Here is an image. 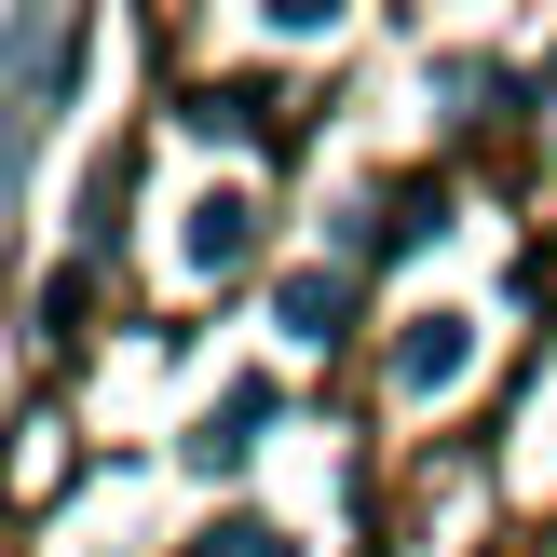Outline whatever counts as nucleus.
Segmentation results:
<instances>
[{"label":"nucleus","mask_w":557,"mask_h":557,"mask_svg":"<svg viewBox=\"0 0 557 557\" xmlns=\"http://www.w3.org/2000/svg\"><path fill=\"white\" fill-rule=\"evenodd\" d=\"M245 259H259V205H245V190L190 205V272H245Z\"/></svg>","instance_id":"obj_2"},{"label":"nucleus","mask_w":557,"mask_h":557,"mask_svg":"<svg viewBox=\"0 0 557 557\" xmlns=\"http://www.w3.org/2000/svg\"><path fill=\"white\" fill-rule=\"evenodd\" d=\"M272 313H286V341H341L354 286H341V272H286V286H272Z\"/></svg>","instance_id":"obj_3"},{"label":"nucleus","mask_w":557,"mask_h":557,"mask_svg":"<svg viewBox=\"0 0 557 557\" xmlns=\"http://www.w3.org/2000/svg\"><path fill=\"white\" fill-rule=\"evenodd\" d=\"M205 557H286V531H272V517H218Z\"/></svg>","instance_id":"obj_5"},{"label":"nucleus","mask_w":557,"mask_h":557,"mask_svg":"<svg viewBox=\"0 0 557 557\" xmlns=\"http://www.w3.org/2000/svg\"><path fill=\"white\" fill-rule=\"evenodd\" d=\"M326 14H341V0H272V27H326Z\"/></svg>","instance_id":"obj_6"},{"label":"nucleus","mask_w":557,"mask_h":557,"mask_svg":"<svg viewBox=\"0 0 557 557\" xmlns=\"http://www.w3.org/2000/svg\"><path fill=\"white\" fill-rule=\"evenodd\" d=\"M462 368H476V326H462V313H422V326L395 341V381H408V395H449Z\"/></svg>","instance_id":"obj_1"},{"label":"nucleus","mask_w":557,"mask_h":557,"mask_svg":"<svg viewBox=\"0 0 557 557\" xmlns=\"http://www.w3.org/2000/svg\"><path fill=\"white\" fill-rule=\"evenodd\" d=\"M259 422H272V395H259V381H245V395L218 408L205 435H190V462H245V449H259Z\"/></svg>","instance_id":"obj_4"}]
</instances>
